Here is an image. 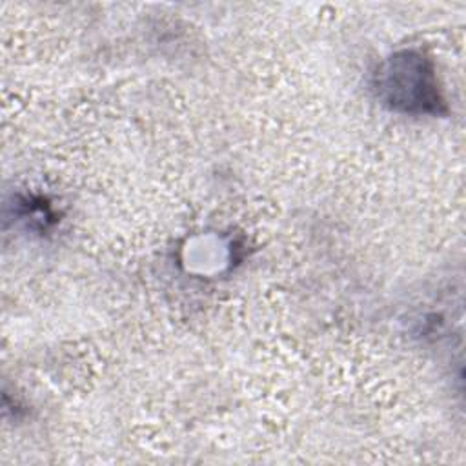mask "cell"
Returning a JSON list of instances; mask_svg holds the SVG:
<instances>
[{
	"mask_svg": "<svg viewBox=\"0 0 466 466\" xmlns=\"http://www.w3.org/2000/svg\"><path fill=\"white\" fill-rule=\"evenodd\" d=\"M377 91L386 104L406 113H439L444 104L431 62L413 51L391 56L377 71Z\"/></svg>",
	"mask_w": 466,
	"mask_h": 466,
	"instance_id": "cell-1",
	"label": "cell"
}]
</instances>
